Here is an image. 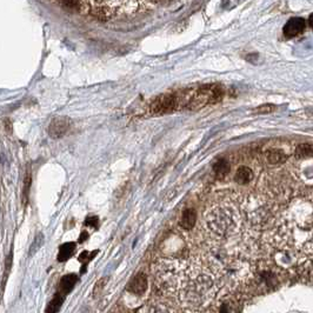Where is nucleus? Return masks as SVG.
<instances>
[{
  "mask_svg": "<svg viewBox=\"0 0 313 313\" xmlns=\"http://www.w3.org/2000/svg\"><path fill=\"white\" fill-rule=\"evenodd\" d=\"M99 224V219L97 216H88L86 220H85V225L90 227H97Z\"/></svg>",
  "mask_w": 313,
  "mask_h": 313,
  "instance_id": "412c9836",
  "label": "nucleus"
},
{
  "mask_svg": "<svg viewBox=\"0 0 313 313\" xmlns=\"http://www.w3.org/2000/svg\"><path fill=\"white\" fill-rule=\"evenodd\" d=\"M71 127V120L66 117H55L48 125V136L53 139H60Z\"/></svg>",
  "mask_w": 313,
  "mask_h": 313,
  "instance_id": "39448f33",
  "label": "nucleus"
},
{
  "mask_svg": "<svg viewBox=\"0 0 313 313\" xmlns=\"http://www.w3.org/2000/svg\"><path fill=\"white\" fill-rule=\"evenodd\" d=\"M253 178H255V173L250 167L240 166L236 171L235 181L239 185H247V184L251 183Z\"/></svg>",
  "mask_w": 313,
  "mask_h": 313,
  "instance_id": "9d476101",
  "label": "nucleus"
},
{
  "mask_svg": "<svg viewBox=\"0 0 313 313\" xmlns=\"http://www.w3.org/2000/svg\"><path fill=\"white\" fill-rule=\"evenodd\" d=\"M220 285L216 276L200 258H191L187 273L177 296L181 306L190 310L205 309L216 298Z\"/></svg>",
  "mask_w": 313,
  "mask_h": 313,
  "instance_id": "f257e3e1",
  "label": "nucleus"
},
{
  "mask_svg": "<svg viewBox=\"0 0 313 313\" xmlns=\"http://www.w3.org/2000/svg\"><path fill=\"white\" fill-rule=\"evenodd\" d=\"M181 103V97L177 94H164L153 101L152 111L154 113H169L177 110Z\"/></svg>",
  "mask_w": 313,
  "mask_h": 313,
  "instance_id": "20e7f679",
  "label": "nucleus"
},
{
  "mask_svg": "<svg viewBox=\"0 0 313 313\" xmlns=\"http://www.w3.org/2000/svg\"><path fill=\"white\" fill-rule=\"evenodd\" d=\"M75 251V244L74 243H66L59 247L58 252V260L59 262H66L70 259Z\"/></svg>",
  "mask_w": 313,
  "mask_h": 313,
  "instance_id": "2eb2a0df",
  "label": "nucleus"
},
{
  "mask_svg": "<svg viewBox=\"0 0 313 313\" xmlns=\"http://www.w3.org/2000/svg\"><path fill=\"white\" fill-rule=\"evenodd\" d=\"M75 282H77V276L75 275H66L62 277L60 280V285H59V290H60L61 295H67L72 289L74 288Z\"/></svg>",
  "mask_w": 313,
  "mask_h": 313,
  "instance_id": "4468645a",
  "label": "nucleus"
},
{
  "mask_svg": "<svg viewBox=\"0 0 313 313\" xmlns=\"http://www.w3.org/2000/svg\"><path fill=\"white\" fill-rule=\"evenodd\" d=\"M276 110V106L272 104H265V105H262V106L257 107L253 110V113L256 114H269V113H272L273 111Z\"/></svg>",
  "mask_w": 313,
  "mask_h": 313,
  "instance_id": "6ab92c4d",
  "label": "nucleus"
},
{
  "mask_svg": "<svg viewBox=\"0 0 313 313\" xmlns=\"http://www.w3.org/2000/svg\"><path fill=\"white\" fill-rule=\"evenodd\" d=\"M31 169L28 167V170L26 171V176L24 180V187H22V204L26 205L28 200V193H29V186H31Z\"/></svg>",
  "mask_w": 313,
  "mask_h": 313,
  "instance_id": "f3484780",
  "label": "nucleus"
},
{
  "mask_svg": "<svg viewBox=\"0 0 313 313\" xmlns=\"http://www.w3.org/2000/svg\"><path fill=\"white\" fill-rule=\"evenodd\" d=\"M296 159H308L313 158V145L310 144H301L296 147L295 150Z\"/></svg>",
  "mask_w": 313,
  "mask_h": 313,
  "instance_id": "dca6fc26",
  "label": "nucleus"
},
{
  "mask_svg": "<svg viewBox=\"0 0 313 313\" xmlns=\"http://www.w3.org/2000/svg\"><path fill=\"white\" fill-rule=\"evenodd\" d=\"M310 25H311V27L313 29V14L310 15Z\"/></svg>",
  "mask_w": 313,
  "mask_h": 313,
  "instance_id": "5701e85b",
  "label": "nucleus"
},
{
  "mask_svg": "<svg viewBox=\"0 0 313 313\" xmlns=\"http://www.w3.org/2000/svg\"><path fill=\"white\" fill-rule=\"evenodd\" d=\"M62 304V296L58 295L55 296L53 299H52L51 303H49L47 306V310H46V313H57L60 309V306Z\"/></svg>",
  "mask_w": 313,
  "mask_h": 313,
  "instance_id": "a211bd4d",
  "label": "nucleus"
},
{
  "mask_svg": "<svg viewBox=\"0 0 313 313\" xmlns=\"http://www.w3.org/2000/svg\"><path fill=\"white\" fill-rule=\"evenodd\" d=\"M230 171H231V164L229 159H226V158H219V159L217 160L213 165L214 176H216L217 179H219V180H222L225 177H227V174L230 173Z\"/></svg>",
  "mask_w": 313,
  "mask_h": 313,
  "instance_id": "1a4fd4ad",
  "label": "nucleus"
},
{
  "mask_svg": "<svg viewBox=\"0 0 313 313\" xmlns=\"http://www.w3.org/2000/svg\"><path fill=\"white\" fill-rule=\"evenodd\" d=\"M42 242H44V237H42L41 233H39V235L37 236V238H35V240H34V243H33V245H32V249H31V255H33V252L38 251L39 247L41 246Z\"/></svg>",
  "mask_w": 313,
  "mask_h": 313,
  "instance_id": "aec40b11",
  "label": "nucleus"
},
{
  "mask_svg": "<svg viewBox=\"0 0 313 313\" xmlns=\"http://www.w3.org/2000/svg\"><path fill=\"white\" fill-rule=\"evenodd\" d=\"M286 159L285 153L278 148H271L265 152V160L271 165H278L284 163Z\"/></svg>",
  "mask_w": 313,
  "mask_h": 313,
  "instance_id": "ddd939ff",
  "label": "nucleus"
},
{
  "mask_svg": "<svg viewBox=\"0 0 313 313\" xmlns=\"http://www.w3.org/2000/svg\"><path fill=\"white\" fill-rule=\"evenodd\" d=\"M148 288V280L146 275L144 273H139L131 280L130 284L127 286V291L136 296H143L145 292L147 291Z\"/></svg>",
  "mask_w": 313,
  "mask_h": 313,
  "instance_id": "0eeeda50",
  "label": "nucleus"
},
{
  "mask_svg": "<svg viewBox=\"0 0 313 313\" xmlns=\"http://www.w3.org/2000/svg\"><path fill=\"white\" fill-rule=\"evenodd\" d=\"M197 223V213L194 209H186L184 211L183 214H181L180 218V226L183 227L184 230H192L194 226H196Z\"/></svg>",
  "mask_w": 313,
  "mask_h": 313,
  "instance_id": "9b49d317",
  "label": "nucleus"
},
{
  "mask_svg": "<svg viewBox=\"0 0 313 313\" xmlns=\"http://www.w3.org/2000/svg\"><path fill=\"white\" fill-rule=\"evenodd\" d=\"M305 29V20L301 16H295L291 18L286 22L284 28H283V33L288 39L295 38L297 35L302 34Z\"/></svg>",
  "mask_w": 313,
  "mask_h": 313,
  "instance_id": "423d86ee",
  "label": "nucleus"
},
{
  "mask_svg": "<svg viewBox=\"0 0 313 313\" xmlns=\"http://www.w3.org/2000/svg\"><path fill=\"white\" fill-rule=\"evenodd\" d=\"M190 259L161 258L154 266V282L164 295L177 298L189 269Z\"/></svg>",
  "mask_w": 313,
  "mask_h": 313,
  "instance_id": "f03ea898",
  "label": "nucleus"
},
{
  "mask_svg": "<svg viewBox=\"0 0 313 313\" xmlns=\"http://www.w3.org/2000/svg\"><path fill=\"white\" fill-rule=\"evenodd\" d=\"M87 238H88V233L87 232H81L80 238H79V243L85 242V240H87Z\"/></svg>",
  "mask_w": 313,
  "mask_h": 313,
  "instance_id": "4be33fe9",
  "label": "nucleus"
},
{
  "mask_svg": "<svg viewBox=\"0 0 313 313\" xmlns=\"http://www.w3.org/2000/svg\"><path fill=\"white\" fill-rule=\"evenodd\" d=\"M87 11L99 20H111L120 16H132L147 9L152 1H87Z\"/></svg>",
  "mask_w": 313,
  "mask_h": 313,
  "instance_id": "7ed1b4c3",
  "label": "nucleus"
},
{
  "mask_svg": "<svg viewBox=\"0 0 313 313\" xmlns=\"http://www.w3.org/2000/svg\"><path fill=\"white\" fill-rule=\"evenodd\" d=\"M298 276L303 283L308 285H313V259L299 266Z\"/></svg>",
  "mask_w": 313,
  "mask_h": 313,
  "instance_id": "6e6552de",
  "label": "nucleus"
},
{
  "mask_svg": "<svg viewBox=\"0 0 313 313\" xmlns=\"http://www.w3.org/2000/svg\"><path fill=\"white\" fill-rule=\"evenodd\" d=\"M139 313H172L170 306L161 302H152L145 305Z\"/></svg>",
  "mask_w": 313,
  "mask_h": 313,
  "instance_id": "f8f14e48",
  "label": "nucleus"
}]
</instances>
